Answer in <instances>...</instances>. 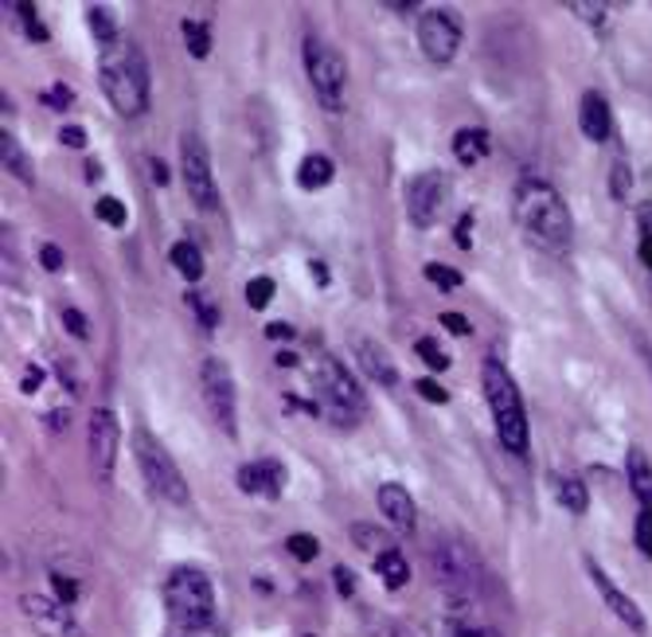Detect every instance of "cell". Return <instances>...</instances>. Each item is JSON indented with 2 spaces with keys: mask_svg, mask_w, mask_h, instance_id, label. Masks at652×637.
<instances>
[{
  "mask_svg": "<svg viewBox=\"0 0 652 637\" xmlns=\"http://www.w3.org/2000/svg\"><path fill=\"white\" fill-rule=\"evenodd\" d=\"M512 216L516 227L524 231V239L536 247V251L551 254V259H563L574 242V219L567 200L559 196L551 180L544 177H524L512 192Z\"/></svg>",
  "mask_w": 652,
  "mask_h": 637,
  "instance_id": "obj_1",
  "label": "cell"
},
{
  "mask_svg": "<svg viewBox=\"0 0 652 637\" xmlns=\"http://www.w3.org/2000/svg\"><path fill=\"white\" fill-rule=\"evenodd\" d=\"M99 87L117 117H141L149 110V59L141 44L122 36L99 59Z\"/></svg>",
  "mask_w": 652,
  "mask_h": 637,
  "instance_id": "obj_2",
  "label": "cell"
},
{
  "mask_svg": "<svg viewBox=\"0 0 652 637\" xmlns=\"http://www.w3.org/2000/svg\"><path fill=\"white\" fill-rule=\"evenodd\" d=\"M481 387H484V403L492 411V426H496V439L508 450L512 458H527V411H524V396H519L516 379L504 368L496 356H484L481 364Z\"/></svg>",
  "mask_w": 652,
  "mask_h": 637,
  "instance_id": "obj_3",
  "label": "cell"
},
{
  "mask_svg": "<svg viewBox=\"0 0 652 637\" xmlns=\"http://www.w3.org/2000/svg\"><path fill=\"white\" fill-rule=\"evenodd\" d=\"M164 614L184 634H204L215 618V587L199 567H176L164 579Z\"/></svg>",
  "mask_w": 652,
  "mask_h": 637,
  "instance_id": "obj_4",
  "label": "cell"
},
{
  "mask_svg": "<svg viewBox=\"0 0 652 637\" xmlns=\"http://www.w3.org/2000/svg\"><path fill=\"white\" fill-rule=\"evenodd\" d=\"M313 396L317 411L332 419L336 426H356L367 414V396L359 379L352 376L336 356H321L313 364Z\"/></svg>",
  "mask_w": 652,
  "mask_h": 637,
  "instance_id": "obj_5",
  "label": "cell"
},
{
  "mask_svg": "<svg viewBox=\"0 0 652 637\" xmlns=\"http://www.w3.org/2000/svg\"><path fill=\"white\" fill-rule=\"evenodd\" d=\"M134 458H137V469H141L145 485H149V493L157 497V501L176 504V509H184V504L192 501L188 481L180 474L176 458L164 450V442H157L149 431H134Z\"/></svg>",
  "mask_w": 652,
  "mask_h": 637,
  "instance_id": "obj_6",
  "label": "cell"
},
{
  "mask_svg": "<svg viewBox=\"0 0 652 637\" xmlns=\"http://www.w3.org/2000/svg\"><path fill=\"white\" fill-rule=\"evenodd\" d=\"M305 75H309V87H313L317 102H321L329 114H340L344 102H348V64L344 55L329 44V39L309 36L305 39Z\"/></svg>",
  "mask_w": 652,
  "mask_h": 637,
  "instance_id": "obj_7",
  "label": "cell"
},
{
  "mask_svg": "<svg viewBox=\"0 0 652 637\" xmlns=\"http://www.w3.org/2000/svg\"><path fill=\"white\" fill-rule=\"evenodd\" d=\"M199 391H204V407L211 422L227 439L239 434V391H235V376L219 356H207L199 364Z\"/></svg>",
  "mask_w": 652,
  "mask_h": 637,
  "instance_id": "obj_8",
  "label": "cell"
},
{
  "mask_svg": "<svg viewBox=\"0 0 652 637\" xmlns=\"http://www.w3.org/2000/svg\"><path fill=\"white\" fill-rule=\"evenodd\" d=\"M465 39V24L457 16V9H446V4H434L419 16V44L422 55H426L434 67H449L461 52Z\"/></svg>",
  "mask_w": 652,
  "mask_h": 637,
  "instance_id": "obj_9",
  "label": "cell"
},
{
  "mask_svg": "<svg viewBox=\"0 0 652 637\" xmlns=\"http://www.w3.org/2000/svg\"><path fill=\"white\" fill-rule=\"evenodd\" d=\"M180 177H184V192L199 212H215L219 207V184L211 172V153L199 134L180 137Z\"/></svg>",
  "mask_w": 652,
  "mask_h": 637,
  "instance_id": "obj_10",
  "label": "cell"
},
{
  "mask_svg": "<svg viewBox=\"0 0 652 637\" xmlns=\"http://www.w3.org/2000/svg\"><path fill=\"white\" fill-rule=\"evenodd\" d=\"M430 567H434V575L457 594H477V587L484 583L481 559L465 548V544H457V539H438V544L430 548Z\"/></svg>",
  "mask_w": 652,
  "mask_h": 637,
  "instance_id": "obj_11",
  "label": "cell"
},
{
  "mask_svg": "<svg viewBox=\"0 0 652 637\" xmlns=\"http://www.w3.org/2000/svg\"><path fill=\"white\" fill-rule=\"evenodd\" d=\"M117 446H122V426L110 407H94L87 422V458L94 469V481L110 485L117 474Z\"/></svg>",
  "mask_w": 652,
  "mask_h": 637,
  "instance_id": "obj_12",
  "label": "cell"
},
{
  "mask_svg": "<svg viewBox=\"0 0 652 637\" xmlns=\"http://www.w3.org/2000/svg\"><path fill=\"white\" fill-rule=\"evenodd\" d=\"M449 200V177L442 169H426L419 177H411L407 184V216L419 231H430V227L442 219V207Z\"/></svg>",
  "mask_w": 652,
  "mask_h": 637,
  "instance_id": "obj_13",
  "label": "cell"
},
{
  "mask_svg": "<svg viewBox=\"0 0 652 637\" xmlns=\"http://www.w3.org/2000/svg\"><path fill=\"white\" fill-rule=\"evenodd\" d=\"M20 611H24V622L36 629L39 637H82V626L75 618V611L67 602H59L55 594H24L20 599Z\"/></svg>",
  "mask_w": 652,
  "mask_h": 637,
  "instance_id": "obj_14",
  "label": "cell"
},
{
  "mask_svg": "<svg viewBox=\"0 0 652 637\" xmlns=\"http://www.w3.org/2000/svg\"><path fill=\"white\" fill-rule=\"evenodd\" d=\"M586 575H590V583H594V591L602 594V602L609 606V614H614V618L621 622V626H629L637 637L649 634V622H644V611L637 606V599H629V594L621 591V587H617L614 579H609V571L598 564V559H590V556H586Z\"/></svg>",
  "mask_w": 652,
  "mask_h": 637,
  "instance_id": "obj_15",
  "label": "cell"
},
{
  "mask_svg": "<svg viewBox=\"0 0 652 637\" xmlns=\"http://www.w3.org/2000/svg\"><path fill=\"white\" fill-rule=\"evenodd\" d=\"M235 481H239V489L247 497H259V501H277V497L286 493V466L277 458H259V462H247V466L235 474Z\"/></svg>",
  "mask_w": 652,
  "mask_h": 637,
  "instance_id": "obj_16",
  "label": "cell"
},
{
  "mask_svg": "<svg viewBox=\"0 0 652 637\" xmlns=\"http://www.w3.org/2000/svg\"><path fill=\"white\" fill-rule=\"evenodd\" d=\"M376 504H379V512H384V521L391 524L399 536H411L414 524H419V509H414V497L407 485H399V481L379 485Z\"/></svg>",
  "mask_w": 652,
  "mask_h": 637,
  "instance_id": "obj_17",
  "label": "cell"
},
{
  "mask_svg": "<svg viewBox=\"0 0 652 637\" xmlns=\"http://www.w3.org/2000/svg\"><path fill=\"white\" fill-rule=\"evenodd\" d=\"M352 356H356L359 372H364V376L371 379V384H379V387H399V368H394V360L387 356L384 344L367 341V337H356V341H352Z\"/></svg>",
  "mask_w": 652,
  "mask_h": 637,
  "instance_id": "obj_18",
  "label": "cell"
},
{
  "mask_svg": "<svg viewBox=\"0 0 652 637\" xmlns=\"http://www.w3.org/2000/svg\"><path fill=\"white\" fill-rule=\"evenodd\" d=\"M579 129L586 141L602 145L609 141V134H614V110H609L606 94L602 90H586L579 102Z\"/></svg>",
  "mask_w": 652,
  "mask_h": 637,
  "instance_id": "obj_19",
  "label": "cell"
},
{
  "mask_svg": "<svg viewBox=\"0 0 652 637\" xmlns=\"http://www.w3.org/2000/svg\"><path fill=\"white\" fill-rule=\"evenodd\" d=\"M626 477H629V489H633L637 504H641V509H652V462L641 446H629Z\"/></svg>",
  "mask_w": 652,
  "mask_h": 637,
  "instance_id": "obj_20",
  "label": "cell"
},
{
  "mask_svg": "<svg viewBox=\"0 0 652 637\" xmlns=\"http://www.w3.org/2000/svg\"><path fill=\"white\" fill-rule=\"evenodd\" d=\"M489 129H481V126H465V129H457L454 134V157L465 164V169H477V164L489 157Z\"/></svg>",
  "mask_w": 652,
  "mask_h": 637,
  "instance_id": "obj_21",
  "label": "cell"
},
{
  "mask_svg": "<svg viewBox=\"0 0 652 637\" xmlns=\"http://www.w3.org/2000/svg\"><path fill=\"white\" fill-rule=\"evenodd\" d=\"M0 164H4V172H9V177H16L24 189H32V184H36V169H32V157L20 149V141L9 134V129L0 134Z\"/></svg>",
  "mask_w": 652,
  "mask_h": 637,
  "instance_id": "obj_22",
  "label": "cell"
},
{
  "mask_svg": "<svg viewBox=\"0 0 652 637\" xmlns=\"http://www.w3.org/2000/svg\"><path fill=\"white\" fill-rule=\"evenodd\" d=\"M332 177H336V164H332L329 153H309V157H301V164H297V184H301L305 192L329 189Z\"/></svg>",
  "mask_w": 652,
  "mask_h": 637,
  "instance_id": "obj_23",
  "label": "cell"
},
{
  "mask_svg": "<svg viewBox=\"0 0 652 637\" xmlns=\"http://www.w3.org/2000/svg\"><path fill=\"white\" fill-rule=\"evenodd\" d=\"M551 489H554V501L563 504L567 512H574V516H582V512L590 509V493H586V481H579V477L554 474V477H551Z\"/></svg>",
  "mask_w": 652,
  "mask_h": 637,
  "instance_id": "obj_24",
  "label": "cell"
},
{
  "mask_svg": "<svg viewBox=\"0 0 652 637\" xmlns=\"http://www.w3.org/2000/svg\"><path fill=\"white\" fill-rule=\"evenodd\" d=\"M169 262L176 266L180 278H188V282L204 278V254H199V247L192 239H176V242H172Z\"/></svg>",
  "mask_w": 652,
  "mask_h": 637,
  "instance_id": "obj_25",
  "label": "cell"
},
{
  "mask_svg": "<svg viewBox=\"0 0 652 637\" xmlns=\"http://www.w3.org/2000/svg\"><path fill=\"white\" fill-rule=\"evenodd\" d=\"M87 24H90V36L99 39L102 52H106V47H114L117 39H122V32H117V20H114V9L90 4V9H87Z\"/></svg>",
  "mask_w": 652,
  "mask_h": 637,
  "instance_id": "obj_26",
  "label": "cell"
},
{
  "mask_svg": "<svg viewBox=\"0 0 652 637\" xmlns=\"http://www.w3.org/2000/svg\"><path fill=\"white\" fill-rule=\"evenodd\" d=\"M376 575L384 579V587L399 591V587H407V579H411V564L402 559L399 548H387L384 556H376Z\"/></svg>",
  "mask_w": 652,
  "mask_h": 637,
  "instance_id": "obj_27",
  "label": "cell"
},
{
  "mask_svg": "<svg viewBox=\"0 0 652 637\" xmlns=\"http://www.w3.org/2000/svg\"><path fill=\"white\" fill-rule=\"evenodd\" d=\"M180 32H184V44H188V55L192 59H207L211 55V27L204 24V20H184L180 24Z\"/></svg>",
  "mask_w": 652,
  "mask_h": 637,
  "instance_id": "obj_28",
  "label": "cell"
},
{
  "mask_svg": "<svg viewBox=\"0 0 652 637\" xmlns=\"http://www.w3.org/2000/svg\"><path fill=\"white\" fill-rule=\"evenodd\" d=\"M12 12H16L20 27H24V36L32 39V44H47V27L44 20H39L36 4H27V0H16V4H9Z\"/></svg>",
  "mask_w": 652,
  "mask_h": 637,
  "instance_id": "obj_29",
  "label": "cell"
},
{
  "mask_svg": "<svg viewBox=\"0 0 652 637\" xmlns=\"http://www.w3.org/2000/svg\"><path fill=\"white\" fill-rule=\"evenodd\" d=\"M426 282L430 286H438L442 294H454V289H461L465 286V278H461V270H454V266H446V262H426Z\"/></svg>",
  "mask_w": 652,
  "mask_h": 637,
  "instance_id": "obj_30",
  "label": "cell"
},
{
  "mask_svg": "<svg viewBox=\"0 0 652 637\" xmlns=\"http://www.w3.org/2000/svg\"><path fill=\"white\" fill-rule=\"evenodd\" d=\"M94 216H99L106 227H114V231H122V227L129 224L126 204H122V200H117V196H102L99 204H94Z\"/></svg>",
  "mask_w": 652,
  "mask_h": 637,
  "instance_id": "obj_31",
  "label": "cell"
},
{
  "mask_svg": "<svg viewBox=\"0 0 652 637\" xmlns=\"http://www.w3.org/2000/svg\"><path fill=\"white\" fill-rule=\"evenodd\" d=\"M188 306H192V314L199 317V325H204V329H219V306H215L204 289H192Z\"/></svg>",
  "mask_w": 652,
  "mask_h": 637,
  "instance_id": "obj_32",
  "label": "cell"
},
{
  "mask_svg": "<svg viewBox=\"0 0 652 637\" xmlns=\"http://www.w3.org/2000/svg\"><path fill=\"white\" fill-rule=\"evenodd\" d=\"M286 551L294 559H301V564H313V559L321 556V544H317V536H309V532H294V536L286 539Z\"/></svg>",
  "mask_w": 652,
  "mask_h": 637,
  "instance_id": "obj_33",
  "label": "cell"
},
{
  "mask_svg": "<svg viewBox=\"0 0 652 637\" xmlns=\"http://www.w3.org/2000/svg\"><path fill=\"white\" fill-rule=\"evenodd\" d=\"M274 278L270 274H259V278L247 282V306L251 309H266L270 302H274Z\"/></svg>",
  "mask_w": 652,
  "mask_h": 637,
  "instance_id": "obj_34",
  "label": "cell"
},
{
  "mask_svg": "<svg viewBox=\"0 0 652 637\" xmlns=\"http://www.w3.org/2000/svg\"><path fill=\"white\" fill-rule=\"evenodd\" d=\"M414 352L426 360V368H434V372H446L449 368V356L438 349V341H434V337H419V341H414Z\"/></svg>",
  "mask_w": 652,
  "mask_h": 637,
  "instance_id": "obj_35",
  "label": "cell"
},
{
  "mask_svg": "<svg viewBox=\"0 0 652 637\" xmlns=\"http://www.w3.org/2000/svg\"><path fill=\"white\" fill-rule=\"evenodd\" d=\"M352 539H359V548L364 551H376V556H384L391 544H387L384 536H379L376 528H367V524H352Z\"/></svg>",
  "mask_w": 652,
  "mask_h": 637,
  "instance_id": "obj_36",
  "label": "cell"
},
{
  "mask_svg": "<svg viewBox=\"0 0 652 637\" xmlns=\"http://www.w3.org/2000/svg\"><path fill=\"white\" fill-rule=\"evenodd\" d=\"M633 539H637V548H641V556L652 559V509H641V512H637Z\"/></svg>",
  "mask_w": 652,
  "mask_h": 637,
  "instance_id": "obj_37",
  "label": "cell"
},
{
  "mask_svg": "<svg viewBox=\"0 0 652 637\" xmlns=\"http://www.w3.org/2000/svg\"><path fill=\"white\" fill-rule=\"evenodd\" d=\"M609 189H614V196L621 200V204L633 196V184H629V164L626 161L614 164V172H609Z\"/></svg>",
  "mask_w": 652,
  "mask_h": 637,
  "instance_id": "obj_38",
  "label": "cell"
},
{
  "mask_svg": "<svg viewBox=\"0 0 652 637\" xmlns=\"http://www.w3.org/2000/svg\"><path fill=\"white\" fill-rule=\"evenodd\" d=\"M637 259L644 262V274H649V286H652V216L644 219L641 239H637Z\"/></svg>",
  "mask_w": 652,
  "mask_h": 637,
  "instance_id": "obj_39",
  "label": "cell"
},
{
  "mask_svg": "<svg viewBox=\"0 0 652 637\" xmlns=\"http://www.w3.org/2000/svg\"><path fill=\"white\" fill-rule=\"evenodd\" d=\"M371 637H419L411 626H402V622L394 618H376L371 622Z\"/></svg>",
  "mask_w": 652,
  "mask_h": 637,
  "instance_id": "obj_40",
  "label": "cell"
},
{
  "mask_svg": "<svg viewBox=\"0 0 652 637\" xmlns=\"http://www.w3.org/2000/svg\"><path fill=\"white\" fill-rule=\"evenodd\" d=\"M414 391H419L422 399H426V403H449V391L446 387L438 384V379H419V384H414Z\"/></svg>",
  "mask_w": 652,
  "mask_h": 637,
  "instance_id": "obj_41",
  "label": "cell"
},
{
  "mask_svg": "<svg viewBox=\"0 0 652 637\" xmlns=\"http://www.w3.org/2000/svg\"><path fill=\"white\" fill-rule=\"evenodd\" d=\"M39 99H44L52 110H67V106L75 102V94H71V87H64V82H55V87H47L44 94H39Z\"/></svg>",
  "mask_w": 652,
  "mask_h": 637,
  "instance_id": "obj_42",
  "label": "cell"
},
{
  "mask_svg": "<svg viewBox=\"0 0 652 637\" xmlns=\"http://www.w3.org/2000/svg\"><path fill=\"white\" fill-rule=\"evenodd\" d=\"M39 262H44L47 274H59L64 270V251L55 242H39Z\"/></svg>",
  "mask_w": 652,
  "mask_h": 637,
  "instance_id": "obj_43",
  "label": "cell"
},
{
  "mask_svg": "<svg viewBox=\"0 0 652 637\" xmlns=\"http://www.w3.org/2000/svg\"><path fill=\"white\" fill-rule=\"evenodd\" d=\"M52 587H55V599L67 602V606H75V599H79V583H75V579H64V575H52Z\"/></svg>",
  "mask_w": 652,
  "mask_h": 637,
  "instance_id": "obj_44",
  "label": "cell"
},
{
  "mask_svg": "<svg viewBox=\"0 0 652 637\" xmlns=\"http://www.w3.org/2000/svg\"><path fill=\"white\" fill-rule=\"evenodd\" d=\"M64 329L75 332L79 341H87V337H90V325H87V317H82L79 309H64Z\"/></svg>",
  "mask_w": 652,
  "mask_h": 637,
  "instance_id": "obj_45",
  "label": "cell"
},
{
  "mask_svg": "<svg viewBox=\"0 0 652 637\" xmlns=\"http://www.w3.org/2000/svg\"><path fill=\"white\" fill-rule=\"evenodd\" d=\"M571 12H579V16L590 20V24H602V20H606V4H582V0H574Z\"/></svg>",
  "mask_w": 652,
  "mask_h": 637,
  "instance_id": "obj_46",
  "label": "cell"
},
{
  "mask_svg": "<svg viewBox=\"0 0 652 637\" xmlns=\"http://www.w3.org/2000/svg\"><path fill=\"white\" fill-rule=\"evenodd\" d=\"M59 141H64L67 149H87V129H82V126H64V129H59Z\"/></svg>",
  "mask_w": 652,
  "mask_h": 637,
  "instance_id": "obj_47",
  "label": "cell"
},
{
  "mask_svg": "<svg viewBox=\"0 0 652 637\" xmlns=\"http://www.w3.org/2000/svg\"><path fill=\"white\" fill-rule=\"evenodd\" d=\"M332 579H336L340 599H352V594H356V579H352L348 567H336V571H332Z\"/></svg>",
  "mask_w": 652,
  "mask_h": 637,
  "instance_id": "obj_48",
  "label": "cell"
},
{
  "mask_svg": "<svg viewBox=\"0 0 652 637\" xmlns=\"http://www.w3.org/2000/svg\"><path fill=\"white\" fill-rule=\"evenodd\" d=\"M59 379H64V387H67V391H71V396H79V391H82L79 372H75L71 364H64V360H59Z\"/></svg>",
  "mask_w": 652,
  "mask_h": 637,
  "instance_id": "obj_49",
  "label": "cell"
},
{
  "mask_svg": "<svg viewBox=\"0 0 652 637\" xmlns=\"http://www.w3.org/2000/svg\"><path fill=\"white\" fill-rule=\"evenodd\" d=\"M39 387H44V368L27 364V372H24V396H36Z\"/></svg>",
  "mask_w": 652,
  "mask_h": 637,
  "instance_id": "obj_50",
  "label": "cell"
},
{
  "mask_svg": "<svg viewBox=\"0 0 652 637\" xmlns=\"http://www.w3.org/2000/svg\"><path fill=\"white\" fill-rule=\"evenodd\" d=\"M442 325H446L454 337H469V321L461 314H442Z\"/></svg>",
  "mask_w": 652,
  "mask_h": 637,
  "instance_id": "obj_51",
  "label": "cell"
},
{
  "mask_svg": "<svg viewBox=\"0 0 652 637\" xmlns=\"http://www.w3.org/2000/svg\"><path fill=\"white\" fill-rule=\"evenodd\" d=\"M469 227H473V216H461V224H457V247H461V251H469V247H473V239H469Z\"/></svg>",
  "mask_w": 652,
  "mask_h": 637,
  "instance_id": "obj_52",
  "label": "cell"
},
{
  "mask_svg": "<svg viewBox=\"0 0 652 637\" xmlns=\"http://www.w3.org/2000/svg\"><path fill=\"white\" fill-rule=\"evenodd\" d=\"M309 274H313V282H321V286H329V282H332L329 266H324L321 259H309Z\"/></svg>",
  "mask_w": 652,
  "mask_h": 637,
  "instance_id": "obj_53",
  "label": "cell"
},
{
  "mask_svg": "<svg viewBox=\"0 0 652 637\" xmlns=\"http://www.w3.org/2000/svg\"><path fill=\"white\" fill-rule=\"evenodd\" d=\"M449 637H501L496 629H484V626H465V629H457V634H449Z\"/></svg>",
  "mask_w": 652,
  "mask_h": 637,
  "instance_id": "obj_54",
  "label": "cell"
},
{
  "mask_svg": "<svg viewBox=\"0 0 652 637\" xmlns=\"http://www.w3.org/2000/svg\"><path fill=\"white\" fill-rule=\"evenodd\" d=\"M266 332H270V337H274V341H282V337H294V325H286V321H274Z\"/></svg>",
  "mask_w": 652,
  "mask_h": 637,
  "instance_id": "obj_55",
  "label": "cell"
},
{
  "mask_svg": "<svg viewBox=\"0 0 652 637\" xmlns=\"http://www.w3.org/2000/svg\"><path fill=\"white\" fill-rule=\"evenodd\" d=\"M149 169H152V180H157V184H169V169H164L157 157H149Z\"/></svg>",
  "mask_w": 652,
  "mask_h": 637,
  "instance_id": "obj_56",
  "label": "cell"
},
{
  "mask_svg": "<svg viewBox=\"0 0 652 637\" xmlns=\"http://www.w3.org/2000/svg\"><path fill=\"white\" fill-rule=\"evenodd\" d=\"M99 172H102L99 161H87V177H90V180H99Z\"/></svg>",
  "mask_w": 652,
  "mask_h": 637,
  "instance_id": "obj_57",
  "label": "cell"
}]
</instances>
